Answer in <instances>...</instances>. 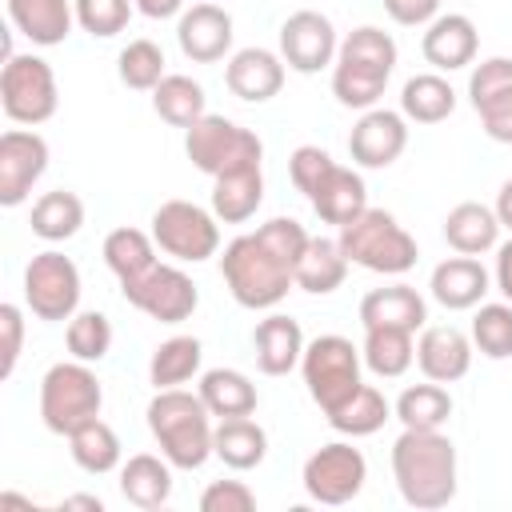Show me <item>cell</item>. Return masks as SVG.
<instances>
[{
    "instance_id": "1",
    "label": "cell",
    "mask_w": 512,
    "mask_h": 512,
    "mask_svg": "<svg viewBox=\"0 0 512 512\" xmlns=\"http://www.w3.org/2000/svg\"><path fill=\"white\" fill-rule=\"evenodd\" d=\"M392 476L412 508H444L456 496V444L440 428H404L392 444Z\"/></svg>"
},
{
    "instance_id": "2",
    "label": "cell",
    "mask_w": 512,
    "mask_h": 512,
    "mask_svg": "<svg viewBox=\"0 0 512 512\" xmlns=\"http://www.w3.org/2000/svg\"><path fill=\"white\" fill-rule=\"evenodd\" d=\"M208 416L212 412L200 400V392L192 396L184 388H156V396L148 404V428L172 468H184V472L204 468V460L212 456V420Z\"/></svg>"
},
{
    "instance_id": "3",
    "label": "cell",
    "mask_w": 512,
    "mask_h": 512,
    "mask_svg": "<svg viewBox=\"0 0 512 512\" xmlns=\"http://www.w3.org/2000/svg\"><path fill=\"white\" fill-rule=\"evenodd\" d=\"M396 68V40L384 32V28H352L344 40H340V52H336V64H332V96L344 104V108H372L384 88H388V76Z\"/></svg>"
},
{
    "instance_id": "4",
    "label": "cell",
    "mask_w": 512,
    "mask_h": 512,
    "mask_svg": "<svg viewBox=\"0 0 512 512\" xmlns=\"http://www.w3.org/2000/svg\"><path fill=\"white\" fill-rule=\"evenodd\" d=\"M220 276L240 308H276L296 284V268L260 236H236L220 256Z\"/></svg>"
},
{
    "instance_id": "5",
    "label": "cell",
    "mask_w": 512,
    "mask_h": 512,
    "mask_svg": "<svg viewBox=\"0 0 512 512\" xmlns=\"http://www.w3.org/2000/svg\"><path fill=\"white\" fill-rule=\"evenodd\" d=\"M340 252L348 264H360L380 276H400L416 264V240L396 224L392 212L384 208H364L352 224L340 228Z\"/></svg>"
},
{
    "instance_id": "6",
    "label": "cell",
    "mask_w": 512,
    "mask_h": 512,
    "mask_svg": "<svg viewBox=\"0 0 512 512\" xmlns=\"http://www.w3.org/2000/svg\"><path fill=\"white\" fill-rule=\"evenodd\" d=\"M104 388L84 360H60L40 380V420L56 436H72L80 424L96 420Z\"/></svg>"
},
{
    "instance_id": "7",
    "label": "cell",
    "mask_w": 512,
    "mask_h": 512,
    "mask_svg": "<svg viewBox=\"0 0 512 512\" xmlns=\"http://www.w3.org/2000/svg\"><path fill=\"white\" fill-rule=\"evenodd\" d=\"M184 152H188L192 168H200L212 180L228 176V172L260 168V160H264V144L256 132L240 128L228 116H212V112H204L192 128H184Z\"/></svg>"
},
{
    "instance_id": "8",
    "label": "cell",
    "mask_w": 512,
    "mask_h": 512,
    "mask_svg": "<svg viewBox=\"0 0 512 512\" xmlns=\"http://www.w3.org/2000/svg\"><path fill=\"white\" fill-rule=\"evenodd\" d=\"M360 348L348 340V336H316L312 344H304V356H300V372H304V384H308V396L320 404V412H332L340 408L364 380H360Z\"/></svg>"
},
{
    "instance_id": "9",
    "label": "cell",
    "mask_w": 512,
    "mask_h": 512,
    "mask_svg": "<svg viewBox=\"0 0 512 512\" xmlns=\"http://www.w3.org/2000/svg\"><path fill=\"white\" fill-rule=\"evenodd\" d=\"M56 72L48 60L24 52V56H8L4 72H0V108L12 124H44L56 116Z\"/></svg>"
},
{
    "instance_id": "10",
    "label": "cell",
    "mask_w": 512,
    "mask_h": 512,
    "mask_svg": "<svg viewBox=\"0 0 512 512\" xmlns=\"http://www.w3.org/2000/svg\"><path fill=\"white\" fill-rule=\"evenodd\" d=\"M152 240L172 260L200 264V260L216 256V248H220L216 212H208L192 200H168L152 212Z\"/></svg>"
},
{
    "instance_id": "11",
    "label": "cell",
    "mask_w": 512,
    "mask_h": 512,
    "mask_svg": "<svg viewBox=\"0 0 512 512\" xmlns=\"http://www.w3.org/2000/svg\"><path fill=\"white\" fill-rule=\"evenodd\" d=\"M24 304L36 320H72L80 304V268L56 248L36 252L24 268Z\"/></svg>"
},
{
    "instance_id": "12",
    "label": "cell",
    "mask_w": 512,
    "mask_h": 512,
    "mask_svg": "<svg viewBox=\"0 0 512 512\" xmlns=\"http://www.w3.org/2000/svg\"><path fill=\"white\" fill-rule=\"evenodd\" d=\"M120 292H124V300H128L132 308H140L144 316H152V320H160V324H180V320H188V316L196 312V304H200V292H196L192 276L180 272L176 264H160V260H156L144 276L120 284Z\"/></svg>"
},
{
    "instance_id": "13",
    "label": "cell",
    "mask_w": 512,
    "mask_h": 512,
    "mask_svg": "<svg viewBox=\"0 0 512 512\" xmlns=\"http://www.w3.org/2000/svg\"><path fill=\"white\" fill-rule=\"evenodd\" d=\"M364 480H368V460L360 448H352L344 440H332L304 460V492L316 504H332V508L348 504L360 496Z\"/></svg>"
},
{
    "instance_id": "14",
    "label": "cell",
    "mask_w": 512,
    "mask_h": 512,
    "mask_svg": "<svg viewBox=\"0 0 512 512\" xmlns=\"http://www.w3.org/2000/svg\"><path fill=\"white\" fill-rule=\"evenodd\" d=\"M336 52H340L336 28H332V20H328L324 12L300 8V12H292V16L280 24V56H284V64H288L292 72L312 76V72L336 64Z\"/></svg>"
},
{
    "instance_id": "15",
    "label": "cell",
    "mask_w": 512,
    "mask_h": 512,
    "mask_svg": "<svg viewBox=\"0 0 512 512\" xmlns=\"http://www.w3.org/2000/svg\"><path fill=\"white\" fill-rule=\"evenodd\" d=\"M468 100L496 144H512V56H488L468 76Z\"/></svg>"
},
{
    "instance_id": "16",
    "label": "cell",
    "mask_w": 512,
    "mask_h": 512,
    "mask_svg": "<svg viewBox=\"0 0 512 512\" xmlns=\"http://www.w3.org/2000/svg\"><path fill=\"white\" fill-rule=\"evenodd\" d=\"M48 168V144L32 128H8L0 136V204L16 208Z\"/></svg>"
},
{
    "instance_id": "17",
    "label": "cell",
    "mask_w": 512,
    "mask_h": 512,
    "mask_svg": "<svg viewBox=\"0 0 512 512\" xmlns=\"http://www.w3.org/2000/svg\"><path fill=\"white\" fill-rule=\"evenodd\" d=\"M408 148V124L404 112H388V108H368L348 136V156L360 168H388L400 160V152Z\"/></svg>"
},
{
    "instance_id": "18",
    "label": "cell",
    "mask_w": 512,
    "mask_h": 512,
    "mask_svg": "<svg viewBox=\"0 0 512 512\" xmlns=\"http://www.w3.org/2000/svg\"><path fill=\"white\" fill-rule=\"evenodd\" d=\"M176 40L192 64H216L232 52V16L220 4H192L180 12Z\"/></svg>"
},
{
    "instance_id": "19",
    "label": "cell",
    "mask_w": 512,
    "mask_h": 512,
    "mask_svg": "<svg viewBox=\"0 0 512 512\" xmlns=\"http://www.w3.org/2000/svg\"><path fill=\"white\" fill-rule=\"evenodd\" d=\"M284 68H288L284 56H276L268 48H240L224 64V84L236 100L264 104L284 88Z\"/></svg>"
},
{
    "instance_id": "20",
    "label": "cell",
    "mask_w": 512,
    "mask_h": 512,
    "mask_svg": "<svg viewBox=\"0 0 512 512\" xmlns=\"http://www.w3.org/2000/svg\"><path fill=\"white\" fill-rule=\"evenodd\" d=\"M428 288H432V300L440 304V308H448V312H468V308H476L484 296H488V288H492V280H488V268L476 260V256H448V260H440L436 268H432V280H428Z\"/></svg>"
},
{
    "instance_id": "21",
    "label": "cell",
    "mask_w": 512,
    "mask_h": 512,
    "mask_svg": "<svg viewBox=\"0 0 512 512\" xmlns=\"http://www.w3.org/2000/svg\"><path fill=\"white\" fill-rule=\"evenodd\" d=\"M416 364L428 380L452 384V380L468 376V368H472V340L452 324H432L416 340Z\"/></svg>"
},
{
    "instance_id": "22",
    "label": "cell",
    "mask_w": 512,
    "mask_h": 512,
    "mask_svg": "<svg viewBox=\"0 0 512 512\" xmlns=\"http://www.w3.org/2000/svg\"><path fill=\"white\" fill-rule=\"evenodd\" d=\"M476 48H480V36H476V24L460 12H444L428 24L424 40H420V52L424 60L436 68V72H456V68H468L476 60Z\"/></svg>"
},
{
    "instance_id": "23",
    "label": "cell",
    "mask_w": 512,
    "mask_h": 512,
    "mask_svg": "<svg viewBox=\"0 0 512 512\" xmlns=\"http://www.w3.org/2000/svg\"><path fill=\"white\" fill-rule=\"evenodd\" d=\"M308 204H312V212H316L324 224L344 228V224H352V220L368 208L364 176L352 172V168H344V164H332V168L324 172V180L308 192Z\"/></svg>"
},
{
    "instance_id": "24",
    "label": "cell",
    "mask_w": 512,
    "mask_h": 512,
    "mask_svg": "<svg viewBox=\"0 0 512 512\" xmlns=\"http://www.w3.org/2000/svg\"><path fill=\"white\" fill-rule=\"evenodd\" d=\"M424 320H428V304L408 284L372 288L360 300V324L364 328H404V332H416V328H424Z\"/></svg>"
},
{
    "instance_id": "25",
    "label": "cell",
    "mask_w": 512,
    "mask_h": 512,
    "mask_svg": "<svg viewBox=\"0 0 512 512\" xmlns=\"http://www.w3.org/2000/svg\"><path fill=\"white\" fill-rule=\"evenodd\" d=\"M252 348H256V368H260L264 376H284V372H292V368L300 364V356H304V332H300V324H296L292 316L272 312L268 320L256 324Z\"/></svg>"
},
{
    "instance_id": "26",
    "label": "cell",
    "mask_w": 512,
    "mask_h": 512,
    "mask_svg": "<svg viewBox=\"0 0 512 512\" xmlns=\"http://www.w3.org/2000/svg\"><path fill=\"white\" fill-rule=\"evenodd\" d=\"M8 20L20 36H28L40 48L64 44L76 20V4L68 0H8Z\"/></svg>"
},
{
    "instance_id": "27",
    "label": "cell",
    "mask_w": 512,
    "mask_h": 512,
    "mask_svg": "<svg viewBox=\"0 0 512 512\" xmlns=\"http://www.w3.org/2000/svg\"><path fill=\"white\" fill-rule=\"evenodd\" d=\"M212 456L224 460L232 472H248V468H260L264 456H268V432L248 420V416H232V420H220L212 428Z\"/></svg>"
},
{
    "instance_id": "28",
    "label": "cell",
    "mask_w": 512,
    "mask_h": 512,
    "mask_svg": "<svg viewBox=\"0 0 512 512\" xmlns=\"http://www.w3.org/2000/svg\"><path fill=\"white\" fill-rule=\"evenodd\" d=\"M444 240L460 256H484L500 240V220H496L492 208H484L476 200H464L444 216Z\"/></svg>"
},
{
    "instance_id": "29",
    "label": "cell",
    "mask_w": 512,
    "mask_h": 512,
    "mask_svg": "<svg viewBox=\"0 0 512 512\" xmlns=\"http://www.w3.org/2000/svg\"><path fill=\"white\" fill-rule=\"evenodd\" d=\"M120 492L128 504L136 508H160L172 496V464L152 456V452H136L128 456V464L120 468Z\"/></svg>"
},
{
    "instance_id": "30",
    "label": "cell",
    "mask_w": 512,
    "mask_h": 512,
    "mask_svg": "<svg viewBox=\"0 0 512 512\" xmlns=\"http://www.w3.org/2000/svg\"><path fill=\"white\" fill-rule=\"evenodd\" d=\"M264 200V176L260 168H244V172H228L212 180V212L224 224H244L256 216Z\"/></svg>"
},
{
    "instance_id": "31",
    "label": "cell",
    "mask_w": 512,
    "mask_h": 512,
    "mask_svg": "<svg viewBox=\"0 0 512 512\" xmlns=\"http://www.w3.org/2000/svg\"><path fill=\"white\" fill-rule=\"evenodd\" d=\"M344 272H348V256L340 252V240L312 236L296 264V288H304L312 296H328L344 284Z\"/></svg>"
},
{
    "instance_id": "32",
    "label": "cell",
    "mask_w": 512,
    "mask_h": 512,
    "mask_svg": "<svg viewBox=\"0 0 512 512\" xmlns=\"http://www.w3.org/2000/svg\"><path fill=\"white\" fill-rule=\"evenodd\" d=\"M200 400L220 420L252 416L256 412V384L244 372H236V368H208L200 376Z\"/></svg>"
},
{
    "instance_id": "33",
    "label": "cell",
    "mask_w": 512,
    "mask_h": 512,
    "mask_svg": "<svg viewBox=\"0 0 512 512\" xmlns=\"http://www.w3.org/2000/svg\"><path fill=\"white\" fill-rule=\"evenodd\" d=\"M452 108H456V92L440 72H420L400 92V112L404 120H416V124H440L452 116Z\"/></svg>"
},
{
    "instance_id": "34",
    "label": "cell",
    "mask_w": 512,
    "mask_h": 512,
    "mask_svg": "<svg viewBox=\"0 0 512 512\" xmlns=\"http://www.w3.org/2000/svg\"><path fill=\"white\" fill-rule=\"evenodd\" d=\"M32 232L40 236V240H48V244H60V240H72L76 232H80V224H84V200L76 196V192H64V188H56V192H44L36 204H32Z\"/></svg>"
},
{
    "instance_id": "35",
    "label": "cell",
    "mask_w": 512,
    "mask_h": 512,
    "mask_svg": "<svg viewBox=\"0 0 512 512\" xmlns=\"http://www.w3.org/2000/svg\"><path fill=\"white\" fill-rule=\"evenodd\" d=\"M152 108L164 124L172 128H192L208 108H204V88L192 80V76H164L156 88H152Z\"/></svg>"
},
{
    "instance_id": "36",
    "label": "cell",
    "mask_w": 512,
    "mask_h": 512,
    "mask_svg": "<svg viewBox=\"0 0 512 512\" xmlns=\"http://www.w3.org/2000/svg\"><path fill=\"white\" fill-rule=\"evenodd\" d=\"M364 364L384 376V380H396L412 368L416 360V344H412V332L404 328H364V348H360Z\"/></svg>"
},
{
    "instance_id": "37",
    "label": "cell",
    "mask_w": 512,
    "mask_h": 512,
    "mask_svg": "<svg viewBox=\"0 0 512 512\" xmlns=\"http://www.w3.org/2000/svg\"><path fill=\"white\" fill-rule=\"evenodd\" d=\"M104 264L120 284H128L156 264V240L144 236L140 228H112L104 236Z\"/></svg>"
},
{
    "instance_id": "38",
    "label": "cell",
    "mask_w": 512,
    "mask_h": 512,
    "mask_svg": "<svg viewBox=\"0 0 512 512\" xmlns=\"http://www.w3.org/2000/svg\"><path fill=\"white\" fill-rule=\"evenodd\" d=\"M324 416H328V424H332L336 432H344V436H372V432L384 428V420L392 416V408H388V400H384L380 388L360 384L340 408H332V412H324Z\"/></svg>"
},
{
    "instance_id": "39",
    "label": "cell",
    "mask_w": 512,
    "mask_h": 512,
    "mask_svg": "<svg viewBox=\"0 0 512 512\" xmlns=\"http://www.w3.org/2000/svg\"><path fill=\"white\" fill-rule=\"evenodd\" d=\"M200 360H204V348H200L196 336H172L152 352L148 380L156 388H180L200 372Z\"/></svg>"
},
{
    "instance_id": "40",
    "label": "cell",
    "mask_w": 512,
    "mask_h": 512,
    "mask_svg": "<svg viewBox=\"0 0 512 512\" xmlns=\"http://www.w3.org/2000/svg\"><path fill=\"white\" fill-rule=\"evenodd\" d=\"M68 452H72V460H76L84 472L104 476V472H112V468L120 464V436L96 416V420L80 424V428L68 436Z\"/></svg>"
},
{
    "instance_id": "41",
    "label": "cell",
    "mask_w": 512,
    "mask_h": 512,
    "mask_svg": "<svg viewBox=\"0 0 512 512\" xmlns=\"http://www.w3.org/2000/svg\"><path fill=\"white\" fill-rule=\"evenodd\" d=\"M448 416H452V396H448V388L436 384V380L412 384V388H404L400 400H396V420H400L404 428H424V432H432V428H440Z\"/></svg>"
},
{
    "instance_id": "42",
    "label": "cell",
    "mask_w": 512,
    "mask_h": 512,
    "mask_svg": "<svg viewBox=\"0 0 512 512\" xmlns=\"http://www.w3.org/2000/svg\"><path fill=\"white\" fill-rule=\"evenodd\" d=\"M116 72H120V84H128L132 92H152L168 76L164 72V52H160L156 40H128L120 48Z\"/></svg>"
},
{
    "instance_id": "43",
    "label": "cell",
    "mask_w": 512,
    "mask_h": 512,
    "mask_svg": "<svg viewBox=\"0 0 512 512\" xmlns=\"http://www.w3.org/2000/svg\"><path fill=\"white\" fill-rule=\"evenodd\" d=\"M472 344L488 360H508L512 356V304H476L472 316Z\"/></svg>"
},
{
    "instance_id": "44",
    "label": "cell",
    "mask_w": 512,
    "mask_h": 512,
    "mask_svg": "<svg viewBox=\"0 0 512 512\" xmlns=\"http://www.w3.org/2000/svg\"><path fill=\"white\" fill-rule=\"evenodd\" d=\"M64 344H68L72 360H84V364L104 360L108 348H112V324H108V316L104 312H76L68 320Z\"/></svg>"
},
{
    "instance_id": "45",
    "label": "cell",
    "mask_w": 512,
    "mask_h": 512,
    "mask_svg": "<svg viewBox=\"0 0 512 512\" xmlns=\"http://www.w3.org/2000/svg\"><path fill=\"white\" fill-rule=\"evenodd\" d=\"M72 4H76V24L100 40L124 32L132 20V8H136L132 0H72Z\"/></svg>"
},
{
    "instance_id": "46",
    "label": "cell",
    "mask_w": 512,
    "mask_h": 512,
    "mask_svg": "<svg viewBox=\"0 0 512 512\" xmlns=\"http://www.w3.org/2000/svg\"><path fill=\"white\" fill-rule=\"evenodd\" d=\"M336 160L320 148V144H300L292 156H288V176H292V184H296V192H312L320 180H324V172L332 168Z\"/></svg>"
},
{
    "instance_id": "47",
    "label": "cell",
    "mask_w": 512,
    "mask_h": 512,
    "mask_svg": "<svg viewBox=\"0 0 512 512\" xmlns=\"http://www.w3.org/2000/svg\"><path fill=\"white\" fill-rule=\"evenodd\" d=\"M256 496L244 480H212L200 492V512H252Z\"/></svg>"
},
{
    "instance_id": "48",
    "label": "cell",
    "mask_w": 512,
    "mask_h": 512,
    "mask_svg": "<svg viewBox=\"0 0 512 512\" xmlns=\"http://www.w3.org/2000/svg\"><path fill=\"white\" fill-rule=\"evenodd\" d=\"M0 336H4V348H0V380H8L16 372L20 344H24V316H20L16 304H0Z\"/></svg>"
},
{
    "instance_id": "49",
    "label": "cell",
    "mask_w": 512,
    "mask_h": 512,
    "mask_svg": "<svg viewBox=\"0 0 512 512\" xmlns=\"http://www.w3.org/2000/svg\"><path fill=\"white\" fill-rule=\"evenodd\" d=\"M384 12L404 28H420L440 16V0H384Z\"/></svg>"
},
{
    "instance_id": "50",
    "label": "cell",
    "mask_w": 512,
    "mask_h": 512,
    "mask_svg": "<svg viewBox=\"0 0 512 512\" xmlns=\"http://www.w3.org/2000/svg\"><path fill=\"white\" fill-rule=\"evenodd\" d=\"M496 288L504 292V300L512 304V240H504L496 248Z\"/></svg>"
},
{
    "instance_id": "51",
    "label": "cell",
    "mask_w": 512,
    "mask_h": 512,
    "mask_svg": "<svg viewBox=\"0 0 512 512\" xmlns=\"http://www.w3.org/2000/svg\"><path fill=\"white\" fill-rule=\"evenodd\" d=\"M132 4H136V12L148 16V20H168V16L184 12V0H132Z\"/></svg>"
},
{
    "instance_id": "52",
    "label": "cell",
    "mask_w": 512,
    "mask_h": 512,
    "mask_svg": "<svg viewBox=\"0 0 512 512\" xmlns=\"http://www.w3.org/2000/svg\"><path fill=\"white\" fill-rule=\"evenodd\" d=\"M496 220H500V228H508L512 232V176L500 184V192H496Z\"/></svg>"
},
{
    "instance_id": "53",
    "label": "cell",
    "mask_w": 512,
    "mask_h": 512,
    "mask_svg": "<svg viewBox=\"0 0 512 512\" xmlns=\"http://www.w3.org/2000/svg\"><path fill=\"white\" fill-rule=\"evenodd\" d=\"M64 504H68V508H96V512L104 508L96 496H72V500H64Z\"/></svg>"
}]
</instances>
